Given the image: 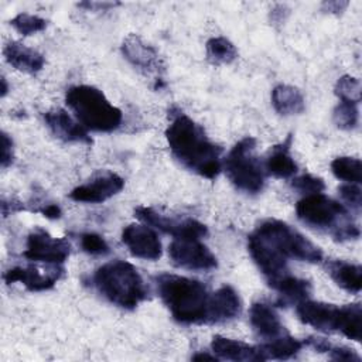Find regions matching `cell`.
<instances>
[{
  "label": "cell",
  "instance_id": "obj_1",
  "mask_svg": "<svg viewBox=\"0 0 362 362\" xmlns=\"http://www.w3.org/2000/svg\"><path fill=\"white\" fill-rule=\"evenodd\" d=\"M247 249L267 281L288 272V259L308 263L322 260V252L317 245L279 219L262 222L247 236Z\"/></svg>",
  "mask_w": 362,
  "mask_h": 362
},
{
  "label": "cell",
  "instance_id": "obj_2",
  "mask_svg": "<svg viewBox=\"0 0 362 362\" xmlns=\"http://www.w3.org/2000/svg\"><path fill=\"white\" fill-rule=\"evenodd\" d=\"M165 139L173 156L189 171L214 180L222 170V148L212 143L204 129L181 110L170 112Z\"/></svg>",
  "mask_w": 362,
  "mask_h": 362
},
{
  "label": "cell",
  "instance_id": "obj_3",
  "mask_svg": "<svg viewBox=\"0 0 362 362\" xmlns=\"http://www.w3.org/2000/svg\"><path fill=\"white\" fill-rule=\"evenodd\" d=\"M160 298L175 321L208 324L211 293L204 283L185 276L161 273L154 277Z\"/></svg>",
  "mask_w": 362,
  "mask_h": 362
},
{
  "label": "cell",
  "instance_id": "obj_4",
  "mask_svg": "<svg viewBox=\"0 0 362 362\" xmlns=\"http://www.w3.org/2000/svg\"><path fill=\"white\" fill-rule=\"evenodd\" d=\"M92 283L109 303L124 310L136 308L147 297L143 277L124 260H113L98 267Z\"/></svg>",
  "mask_w": 362,
  "mask_h": 362
},
{
  "label": "cell",
  "instance_id": "obj_5",
  "mask_svg": "<svg viewBox=\"0 0 362 362\" xmlns=\"http://www.w3.org/2000/svg\"><path fill=\"white\" fill-rule=\"evenodd\" d=\"M296 214L303 223L314 229L325 230L337 240L356 239L361 235L348 209L321 192L305 195L300 199L296 205Z\"/></svg>",
  "mask_w": 362,
  "mask_h": 362
},
{
  "label": "cell",
  "instance_id": "obj_6",
  "mask_svg": "<svg viewBox=\"0 0 362 362\" xmlns=\"http://www.w3.org/2000/svg\"><path fill=\"white\" fill-rule=\"evenodd\" d=\"M296 313L300 321L318 331H338L356 342L362 339V307L359 303L338 307L307 298L297 304Z\"/></svg>",
  "mask_w": 362,
  "mask_h": 362
},
{
  "label": "cell",
  "instance_id": "obj_7",
  "mask_svg": "<svg viewBox=\"0 0 362 362\" xmlns=\"http://www.w3.org/2000/svg\"><path fill=\"white\" fill-rule=\"evenodd\" d=\"M65 102L86 130L109 133L116 130L122 123V110L113 106L103 92L95 86H71L66 90Z\"/></svg>",
  "mask_w": 362,
  "mask_h": 362
},
{
  "label": "cell",
  "instance_id": "obj_8",
  "mask_svg": "<svg viewBox=\"0 0 362 362\" xmlns=\"http://www.w3.org/2000/svg\"><path fill=\"white\" fill-rule=\"evenodd\" d=\"M256 139L246 136L239 140L225 158V173L233 187L246 194H259L264 187L266 171L257 158Z\"/></svg>",
  "mask_w": 362,
  "mask_h": 362
},
{
  "label": "cell",
  "instance_id": "obj_9",
  "mask_svg": "<svg viewBox=\"0 0 362 362\" xmlns=\"http://www.w3.org/2000/svg\"><path fill=\"white\" fill-rule=\"evenodd\" d=\"M134 215L146 225L171 235L174 239H201L208 235V228L194 218H173L150 206H137Z\"/></svg>",
  "mask_w": 362,
  "mask_h": 362
},
{
  "label": "cell",
  "instance_id": "obj_10",
  "mask_svg": "<svg viewBox=\"0 0 362 362\" xmlns=\"http://www.w3.org/2000/svg\"><path fill=\"white\" fill-rule=\"evenodd\" d=\"M71 253V243L65 238H52L45 229L35 228L30 232L23 256L33 262L62 264Z\"/></svg>",
  "mask_w": 362,
  "mask_h": 362
},
{
  "label": "cell",
  "instance_id": "obj_11",
  "mask_svg": "<svg viewBox=\"0 0 362 362\" xmlns=\"http://www.w3.org/2000/svg\"><path fill=\"white\" fill-rule=\"evenodd\" d=\"M171 262L188 270H212L218 266L215 255L199 239H174L168 246Z\"/></svg>",
  "mask_w": 362,
  "mask_h": 362
},
{
  "label": "cell",
  "instance_id": "obj_12",
  "mask_svg": "<svg viewBox=\"0 0 362 362\" xmlns=\"http://www.w3.org/2000/svg\"><path fill=\"white\" fill-rule=\"evenodd\" d=\"M124 187V180L113 171H100L88 182L75 187L69 192V198L76 202L99 204L119 194Z\"/></svg>",
  "mask_w": 362,
  "mask_h": 362
},
{
  "label": "cell",
  "instance_id": "obj_13",
  "mask_svg": "<svg viewBox=\"0 0 362 362\" xmlns=\"http://www.w3.org/2000/svg\"><path fill=\"white\" fill-rule=\"evenodd\" d=\"M64 269L61 264H48L47 269H41L35 264L28 266H16L4 272L3 279L7 284L21 283L30 291H44L55 286L61 279Z\"/></svg>",
  "mask_w": 362,
  "mask_h": 362
},
{
  "label": "cell",
  "instance_id": "obj_14",
  "mask_svg": "<svg viewBox=\"0 0 362 362\" xmlns=\"http://www.w3.org/2000/svg\"><path fill=\"white\" fill-rule=\"evenodd\" d=\"M122 54L123 57L137 69L144 74H156L158 79H161L160 74L164 69L163 61L157 52V49L147 44L140 35L129 34L122 42Z\"/></svg>",
  "mask_w": 362,
  "mask_h": 362
},
{
  "label": "cell",
  "instance_id": "obj_15",
  "mask_svg": "<svg viewBox=\"0 0 362 362\" xmlns=\"http://www.w3.org/2000/svg\"><path fill=\"white\" fill-rule=\"evenodd\" d=\"M122 242L134 257L144 260H157L163 252L157 233L146 223L127 225L122 232Z\"/></svg>",
  "mask_w": 362,
  "mask_h": 362
},
{
  "label": "cell",
  "instance_id": "obj_16",
  "mask_svg": "<svg viewBox=\"0 0 362 362\" xmlns=\"http://www.w3.org/2000/svg\"><path fill=\"white\" fill-rule=\"evenodd\" d=\"M44 120L51 133L66 143H85L90 144L92 139L89 137L86 129L68 115L64 109H52L44 113Z\"/></svg>",
  "mask_w": 362,
  "mask_h": 362
},
{
  "label": "cell",
  "instance_id": "obj_17",
  "mask_svg": "<svg viewBox=\"0 0 362 362\" xmlns=\"http://www.w3.org/2000/svg\"><path fill=\"white\" fill-rule=\"evenodd\" d=\"M242 311V301L230 286H222L211 293L208 324L226 322L236 318Z\"/></svg>",
  "mask_w": 362,
  "mask_h": 362
},
{
  "label": "cell",
  "instance_id": "obj_18",
  "mask_svg": "<svg viewBox=\"0 0 362 362\" xmlns=\"http://www.w3.org/2000/svg\"><path fill=\"white\" fill-rule=\"evenodd\" d=\"M211 349L214 355H216L219 359H228L235 362L264 361L259 346H253L246 342L226 338L222 335H215L212 338Z\"/></svg>",
  "mask_w": 362,
  "mask_h": 362
},
{
  "label": "cell",
  "instance_id": "obj_19",
  "mask_svg": "<svg viewBox=\"0 0 362 362\" xmlns=\"http://www.w3.org/2000/svg\"><path fill=\"white\" fill-rule=\"evenodd\" d=\"M249 321L257 337L264 341L274 339L287 332L274 308L266 303L252 304L249 310Z\"/></svg>",
  "mask_w": 362,
  "mask_h": 362
},
{
  "label": "cell",
  "instance_id": "obj_20",
  "mask_svg": "<svg viewBox=\"0 0 362 362\" xmlns=\"http://www.w3.org/2000/svg\"><path fill=\"white\" fill-rule=\"evenodd\" d=\"M3 54L6 61L13 68L27 74H37L44 68L45 64V58L42 54L17 41L7 42L4 45Z\"/></svg>",
  "mask_w": 362,
  "mask_h": 362
},
{
  "label": "cell",
  "instance_id": "obj_21",
  "mask_svg": "<svg viewBox=\"0 0 362 362\" xmlns=\"http://www.w3.org/2000/svg\"><path fill=\"white\" fill-rule=\"evenodd\" d=\"M267 283L280 294L279 303L283 305L298 304L300 301L307 300L311 293V284L308 280L296 277L290 273H284Z\"/></svg>",
  "mask_w": 362,
  "mask_h": 362
},
{
  "label": "cell",
  "instance_id": "obj_22",
  "mask_svg": "<svg viewBox=\"0 0 362 362\" xmlns=\"http://www.w3.org/2000/svg\"><path fill=\"white\" fill-rule=\"evenodd\" d=\"M293 136L288 134L280 144L272 147L270 154L266 160V173L276 178H290L297 173V164L290 154Z\"/></svg>",
  "mask_w": 362,
  "mask_h": 362
},
{
  "label": "cell",
  "instance_id": "obj_23",
  "mask_svg": "<svg viewBox=\"0 0 362 362\" xmlns=\"http://www.w3.org/2000/svg\"><path fill=\"white\" fill-rule=\"evenodd\" d=\"M327 270L337 286L348 293H359L362 288V267L345 260H329Z\"/></svg>",
  "mask_w": 362,
  "mask_h": 362
},
{
  "label": "cell",
  "instance_id": "obj_24",
  "mask_svg": "<svg viewBox=\"0 0 362 362\" xmlns=\"http://www.w3.org/2000/svg\"><path fill=\"white\" fill-rule=\"evenodd\" d=\"M272 103L281 116L300 115L305 109V100L298 88L280 83L272 90Z\"/></svg>",
  "mask_w": 362,
  "mask_h": 362
},
{
  "label": "cell",
  "instance_id": "obj_25",
  "mask_svg": "<svg viewBox=\"0 0 362 362\" xmlns=\"http://www.w3.org/2000/svg\"><path fill=\"white\" fill-rule=\"evenodd\" d=\"M304 342L298 341L297 338L291 337L288 332L270 339L264 341L262 345H259L260 352L266 359H288L294 356L301 348Z\"/></svg>",
  "mask_w": 362,
  "mask_h": 362
},
{
  "label": "cell",
  "instance_id": "obj_26",
  "mask_svg": "<svg viewBox=\"0 0 362 362\" xmlns=\"http://www.w3.org/2000/svg\"><path fill=\"white\" fill-rule=\"evenodd\" d=\"M206 59L212 65H228L238 58V49L225 37H212L205 44Z\"/></svg>",
  "mask_w": 362,
  "mask_h": 362
},
{
  "label": "cell",
  "instance_id": "obj_27",
  "mask_svg": "<svg viewBox=\"0 0 362 362\" xmlns=\"http://www.w3.org/2000/svg\"><path fill=\"white\" fill-rule=\"evenodd\" d=\"M332 174L345 182L361 184L362 181V163L356 157H337L331 161Z\"/></svg>",
  "mask_w": 362,
  "mask_h": 362
},
{
  "label": "cell",
  "instance_id": "obj_28",
  "mask_svg": "<svg viewBox=\"0 0 362 362\" xmlns=\"http://www.w3.org/2000/svg\"><path fill=\"white\" fill-rule=\"evenodd\" d=\"M335 95L338 96L339 102H349L358 105L362 98V86L359 79L351 76V75H344L341 76L334 88Z\"/></svg>",
  "mask_w": 362,
  "mask_h": 362
},
{
  "label": "cell",
  "instance_id": "obj_29",
  "mask_svg": "<svg viewBox=\"0 0 362 362\" xmlns=\"http://www.w3.org/2000/svg\"><path fill=\"white\" fill-rule=\"evenodd\" d=\"M334 123L341 130H354L359 122L358 105L349 102H339L332 112Z\"/></svg>",
  "mask_w": 362,
  "mask_h": 362
},
{
  "label": "cell",
  "instance_id": "obj_30",
  "mask_svg": "<svg viewBox=\"0 0 362 362\" xmlns=\"http://www.w3.org/2000/svg\"><path fill=\"white\" fill-rule=\"evenodd\" d=\"M10 24L14 27V30L17 33L27 37V35H31V34H35V33H40V31L45 30L48 21L45 18L34 16V14L20 13L14 18H11Z\"/></svg>",
  "mask_w": 362,
  "mask_h": 362
},
{
  "label": "cell",
  "instance_id": "obj_31",
  "mask_svg": "<svg viewBox=\"0 0 362 362\" xmlns=\"http://www.w3.org/2000/svg\"><path fill=\"white\" fill-rule=\"evenodd\" d=\"M79 242H81L82 250L92 256H105L110 252L107 242L100 235L93 232L82 233L79 238Z\"/></svg>",
  "mask_w": 362,
  "mask_h": 362
},
{
  "label": "cell",
  "instance_id": "obj_32",
  "mask_svg": "<svg viewBox=\"0 0 362 362\" xmlns=\"http://www.w3.org/2000/svg\"><path fill=\"white\" fill-rule=\"evenodd\" d=\"M291 187L300 194L311 195V194L322 192L325 188V184L320 177H315L311 174H303L291 180Z\"/></svg>",
  "mask_w": 362,
  "mask_h": 362
},
{
  "label": "cell",
  "instance_id": "obj_33",
  "mask_svg": "<svg viewBox=\"0 0 362 362\" xmlns=\"http://www.w3.org/2000/svg\"><path fill=\"white\" fill-rule=\"evenodd\" d=\"M339 195L342 199L355 211L361 209L362 205V189L359 188V184L348 182L345 185L339 187Z\"/></svg>",
  "mask_w": 362,
  "mask_h": 362
},
{
  "label": "cell",
  "instance_id": "obj_34",
  "mask_svg": "<svg viewBox=\"0 0 362 362\" xmlns=\"http://www.w3.org/2000/svg\"><path fill=\"white\" fill-rule=\"evenodd\" d=\"M331 359L334 361H351V362H359L361 356L351 348L348 346H337V345H331L328 348V352Z\"/></svg>",
  "mask_w": 362,
  "mask_h": 362
},
{
  "label": "cell",
  "instance_id": "obj_35",
  "mask_svg": "<svg viewBox=\"0 0 362 362\" xmlns=\"http://www.w3.org/2000/svg\"><path fill=\"white\" fill-rule=\"evenodd\" d=\"M14 158V153H13V140L11 137L3 132L1 133V168H7L8 165H11Z\"/></svg>",
  "mask_w": 362,
  "mask_h": 362
},
{
  "label": "cell",
  "instance_id": "obj_36",
  "mask_svg": "<svg viewBox=\"0 0 362 362\" xmlns=\"http://www.w3.org/2000/svg\"><path fill=\"white\" fill-rule=\"evenodd\" d=\"M120 3L117 1H82L78 4V7L81 8H86V10H90V11H105V10H109V8H113L116 6H119Z\"/></svg>",
  "mask_w": 362,
  "mask_h": 362
},
{
  "label": "cell",
  "instance_id": "obj_37",
  "mask_svg": "<svg viewBox=\"0 0 362 362\" xmlns=\"http://www.w3.org/2000/svg\"><path fill=\"white\" fill-rule=\"evenodd\" d=\"M348 4H349V1H346V0H329V1H324L321 4V8L325 13L339 14L348 7Z\"/></svg>",
  "mask_w": 362,
  "mask_h": 362
},
{
  "label": "cell",
  "instance_id": "obj_38",
  "mask_svg": "<svg viewBox=\"0 0 362 362\" xmlns=\"http://www.w3.org/2000/svg\"><path fill=\"white\" fill-rule=\"evenodd\" d=\"M304 344L313 346L317 352H328V348L331 346V344L325 338H320V337H310L305 339Z\"/></svg>",
  "mask_w": 362,
  "mask_h": 362
},
{
  "label": "cell",
  "instance_id": "obj_39",
  "mask_svg": "<svg viewBox=\"0 0 362 362\" xmlns=\"http://www.w3.org/2000/svg\"><path fill=\"white\" fill-rule=\"evenodd\" d=\"M288 14V10L286 6L277 4L274 8L270 10V20L273 24H281L286 20V16Z\"/></svg>",
  "mask_w": 362,
  "mask_h": 362
},
{
  "label": "cell",
  "instance_id": "obj_40",
  "mask_svg": "<svg viewBox=\"0 0 362 362\" xmlns=\"http://www.w3.org/2000/svg\"><path fill=\"white\" fill-rule=\"evenodd\" d=\"M45 218H49V219H58V218H61V215H62V211H61V208L57 205V204H47V205H44L42 208H40L38 209Z\"/></svg>",
  "mask_w": 362,
  "mask_h": 362
},
{
  "label": "cell",
  "instance_id": "obj_41",
  "mask_svg": "<svg viewBox=\"0 0 362 362\" xmlns=\"http://www.w3.org/2000/svg\"><path fill=\"white\" fill-rule=\"evenodd\" d=\"M24 209V205L18 201H10L7 202L6 199L1 201V212H3V216H7L8 214H13V212H17V211H23Z\"/></svg>",
  "mask_w": 362,
  "mask_h": 362
},
{
  "label": "cell",
  "instance_id": "obj_42",
  "mask_svg": "<svg viewBox=\"0 0 362 362\" xmlns=\"http://www.w3.org/2000/svg\"><path fill=\"white\" fill-rule=\"evenodd\" d=\"M194 361H218L219 358L216 355H209V354H205V352H198L192 356Z\"/></svg>",
  "mask_w": 362,
  "mask_h": 362
},
{
  "label": "cell",
  "instance_id": "obj_43",
  "mask_svg": "<svg viewBox=\"0 0 362 362\" xmlns=\"http://www.w3.org/2000/svg\"><path fill=\"white\" fill-rule=\"evenodd\" d=\"M8 92V85H7V81L4 76H1V98H4Z\"/></svg>",
  "mask_w": 362,
  "mask_h": 362
}]
</instances>
